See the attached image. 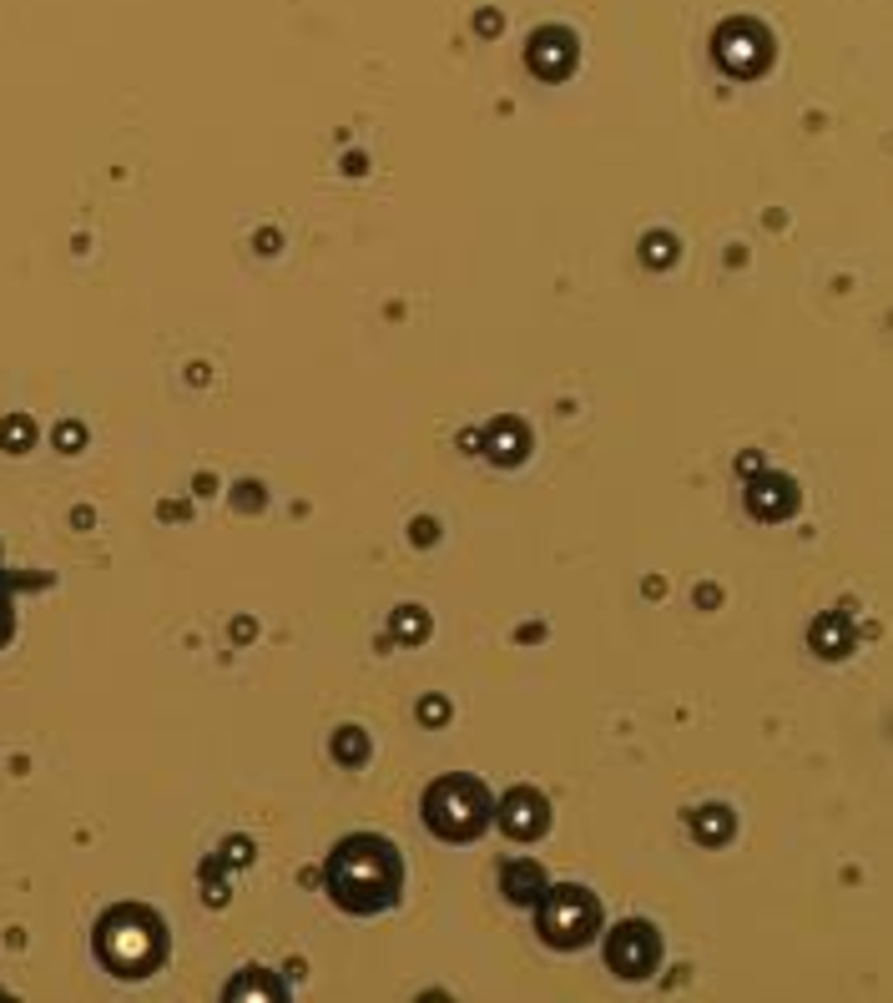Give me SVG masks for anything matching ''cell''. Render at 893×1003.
Instances as JSON below:
<instances>
[{
	"mask_svg": "<svg viewBox=\"0 0 893 1003\" xmlns=\"http://www.w3.org/2000/svg\"><path fill=\"white\" fill-rule=\"evenodd\" d=\"M485 455L495 459V464H520V459L530 455V429L520 424V418H500V424H490Z\"/></svg>",
	"mask_w": 893,
	"mask_h": 1003,
	"instance_id": "cell-9",
	"label": "cell"
},
{
	"mask_svg": "<svg viewBox=\"0 0 893 1003\" xmlns=\"http://www.w3.org/2000/svg\"><path fill=\"white\" fill-rule=\"evenodd\" d=\"M748 509L757 520H788L792 509H798V484L788 474H757L748 484Z\"/></svg>",
	"mask_w": 893,
	"mask_h": 1003,
	"instance_id": "cell-7",
	"label": "cell"
},
{
	"mask_svg": "<svg viewBox=\"0 0 893 1003\" xmlns=\"http://www.w3.org/2000/svg\"><path fill=\"white\" fill-rule=\"evenodd\" d=\"M252 993H268V999H283V993H289V989H263V983H243V978H237L233 989H227V999H252Z\"/></svg>",
	"mask_w": 893,
	"mask_h": 1003,
	"instance_id": "cell-15",
	"label": "cell"
},
{
	"mask_svg": "<svg viewBox=\"0 0 893 1003\" xmlns=\"http://www.w3.org/2000/svg\"><path fill=\"white\" fill-rule=\"evenodd\" d=\"M813 646L823 656H848L854 651V621H848L843 611H827L823 621L813 626Z\"/></svg>",
	"mask_w": 893,
	"mask_h": 1003,
	"instance_id": "cell-10",
	"label": "cell"
},
{
	"mask_svg": "<svg viewBox=\"0 0 893 1003\" xmlns=\"http://www.w3.org/2000/svg\"><path fill=\"white\" fill-rule=\"evenodd\" d=\"M536 928L551 948H586V943L601 933V902H596L591 887L565 883V887H545L536 902Z\"/></svg>",
	"mask_w": 893,
	"mask_h": 1003,
	"instance_id": "cell-4",
	"label": "cell"
},
{
	"mask_svg": "<svg viewBox=\"0 0 893 1003\" xmlns=\"http://www.w3.org/2000/svg\"><path fill=\"white\" fill-rule=\"evenodd\" d=\"M495 817L505 827V837L515 842H536L545 827H551V807H545V796L536 787H510V792L495 802Z\"/></svg>",
	"mask_w": 893,
	"mask_h": 1003,
	"instance_id": "cell-6",
	"label": "cell"
},
{
	"mask_svg": "<svg viewBox=\"0 0 893 1003\" xmlns=\"http://www.w3.org/2000/svg\"><path fill=\"white\" fill-rule=\"evenodd\" d=\"M495 822V792L480 777L449 771L424 792V827L439 842H474Z\"/></svg>",
	"mask_w": 893,
	"mask_h": 1003,
	"instance_id": "cell-3",
	"label": "cell"
},
{
	"mask_svg": "<svg viewBox=\"0 0 893 1003\" xmlns=\"http://www.w3.org/2000/svg\"><path fill=\"white\" fill-rule=\"evenodd\" d=\"M606 964L616 978H651L661 968V933L642 918H626L606 933Z\"/></svg>",
	"mask_w": 893,
	"mask_h": 1003,
	"instance_id": "cell-5",
	"label": "cell"
},
{
	"mask_svg": "<svg viewBox=\"0 0 893 1003\" xmlns=\"http://www.w3.org/2000/svg\"><path fill=\"white\" fill-rule=\"evenodd\" d=\"M96 953L121 978H146L167 958V923L152 908H111L96 923Z\"/></svg>",
	"mask_w": 893,
	"mask_h": 1003,
	"instance_id": "cell-2",
	"label": "cell"
},
{
	"mask_svg": "<svg viewBox=\"0 0 893 1003\" xmlns=\"http://www.w3.org/2000/svg\"><path fill=\"white\" fill-rule=\"evenodd\" d=\"M395 630H399L404 640H424V630H430V615L414 611V605H404V611L395 615Z\"/></svg>",
	"mask_w": 893,
	"mask_h": 1003,
	"instance_id": "cell-13",
	"label": "cell"
},
{
	"mask_svg": "<svg viewBox=\"0 0 893 1003\" xmlns=\"http://www.w3.org/2000/svg\"><path fill=\"white\" fill-rule=\"evenodd\" d=\"M420 721H424V727H439V721H449V701H445V696H424Z\"/></svg>",
	"mask_w": 893,
	"mask_h": 1003,
	"instance_id": "cell-14",
	"label": "cell"
},
{
	"mask_svg": "<svg viewBox=\"0 0 893 1003\" xmlns=\"http://www.w3.org/2000/svg\"><path fill=\"white\" fill-rule=\"evenodd\" d=\"M329 898L354 918H374L404 902V858L399 847L379 833H354L329 852L324 868Z\"/></svg>",
	"mask_w": 893,
	"mask_h": 1003,
	"instance_id": "cell-1",
	"label": "cell"
},
{
	"mask_svg": "<svg viewBox=\"0 0 893 1003\" xmlns=\"http://www.w3.org/2000/svg\"><path fill=\"white\" fill-rule=\"evenodd\" d=\"M333 756H339L343 767H359V762L368 756V736L359 727H343L339 736H333Z\"/></svg>",
	"mask_w": 893,
	"mask_h": 1003,
	"instance_id": "cell-12",
	"label": "cell"
},
{
	"mask_svg": "<svg viewBox=\"0 0 893 1003\" xmlns=\"http://www.w3.org/2000/svg\"><path fill=\"white\" fill-rule=\"evenodd\" d=\"M692 827H696V837H702L707 847H717V842H727V837H732V812H727V807H702L692 817Z\"/></svg>",
	"mask_w": 893,
	"mask_h": 1003,
	"instance_id": "cell-11",
	"label": "cell"
},
{
	"mask_svg": "<svg viewBox=\"0 0 893 1003\" xmlns=\"http://www.w3.org/2000/svg\"><path fill=\"white\" fill-rule=\"evenodd\" d=\"M646 252H651V262H671V258H677V243L661 233V237H651V243H646Z\"/></svg>",
	"mask_w": 893,
	"mask_h": 1003,
	"instance_id": "cell-16",
	"label": "cell"
},
{
	"mask_svg": "<svg viewBox=\"0 0 893 1003\" xmlns=\"http://www.w3.org/2000/svg\"><path fill=\"white\" fill-rule=\"evenodd\" d=\"M500 887H505V898H510L515 908H536L540 893H545V873H540V862L515 858V862H505V873H500Z\"/></svg>",
	"mask_w": 893,
	"mask_h": 1003,
	"instance_id": "cell-8",
	"label": "cell"
}]
</instances>
